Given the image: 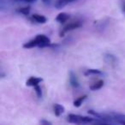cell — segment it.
I'll use <instances>...</instances> for the list:
<instances>
[{"label": "cell", "instance_id": "6da1fadb", "mask_svg": "<svg viewBox=\"0 0 125 125\" xmlns=\"http://www.w3.org/2000/svg\"><path fill=\"white\" fill-rule=\"evenodd\" d=\"M52 45L51 40L45 34H38L34 39L29 40L28 42L25 43L23 45V48L25 49H31L34 47H40V48H44Z\"/></svg>", "mask_w": 125, "mask_h": 125}, {"label": "cell", "instance_id": "7a4b0ae2", "mask_svg": "<svg viewBox=\"0 0 125 125\" xmlns=\"http://www.w3.org/2000/svg\"><path fill=\"white\" fill-rule=\"evenodd\" d=\"M97 118L89 117V116H80L75 114H70L68 116V120L70 123H95Z\"/></svg>", "mask_w": 125, "mask_h": 125}, {"label": "cell", "instance_id": "3957f363", "mask_svg": "<svg viewBox=\"0 0 125 125\" xmlns=\"http://www.w3.org/2000/svg\"><path fill=\"white\" fill-rule=\"evenodd\" d=\"M82 27V22L81 21H72V22L69 23L67 24L64 28H62V31L60 33V36H63L65 33H67L68 32H70L72 30H75V29H77V28H81Z\"/></svg>", "mask_w": 125, "mask_h": 125}, {"label": "cell", "instance_id": "277c9868", "mask_svg": "<svg viewBox=\"0 0 125 125\" xmlns=\"http://www.w3.org/2000/svg\"><path fill=\"white\" fill-rule=\"evenodd\" d=\"M104 60L107 64L112 67L116 66L117 64V57L111 53H105L104 55Z\"/></svg>", "mask_w": 125, "mask_h": 125}, {"label": "cell", "instance_id": "5b68a950", "mask_svg": "<svg viewBox=\"0 0 125 125\" xmlns=\"http://www.w3.org/2000/svg\"><path fill=\"white\" fill-rule=\"evenodd\" d=\"M69 80H70V85L72 86L75 88H77V87H80V83H79L78 78H77L76 75L74 73L73 71L70 72V75H69Z\"/></svg>", "mask_w": 125, "mask_h": 125}, {"label": "cell", "instance_id": "8992f818", "mask_svg": "<svg viewBox=\"0 0 125 125\" xmlns=\"http://www.w3.org/2000/svg\"><path fill=\"white\" fill-rule=\"evenodd\" d=\"M76 0H56L55 1V8L57 10H61L62 8H64L66 5H68L69 4L75 2Z\"/></svg>", "mask_w": 125, "mask_h": 125}, {"label": "cell", "instance_id": "52a82bcc", "mask_svg": "<svg viewBox=\"0 0 125 125\" xmlns=\"http://www.w3.org/2000/svg\"><path fill=\"white\" fill-rule=\"evenodd\" d=\"M43 81L42 78H40V77H35V76H31L28 81L26 82V85L28 87H35V86L39 85L40 82Z\"/></svg>", "mask_w": 125, "mask_h": 125}, {"label": "cell", "instance_id": "ba28073f", "mask_svg": "<svg viewBox=\"0 0 125 125\" xmlns=\"http://www.w3.org/2000/svg\"><path fill=\"white\" fill-rule=\"evenodd\" d=\"M31 19L33 20V21H35V22H37V23H40V24H44V23H45L47 21L46 17L40 14H33V16H32Z\"/></svg>", "mask_w": 125, "mask_h": 125}, {"label": "cell", "instance_id": "9c48e42d", "mask_svg": "<svg viewBox=\"0 0 125 125\" xmlns=\"http://www.w3.org/2000/svg\"><path fill=\"white\" fill-rule=\"evenodd\" d=\"M53 111H54V114L55 116H60L62 113L65 111L64 107L60 104H53Z\"/></svg>", "mask_w": 125, "mask_h": 125}, {"label": "cell", "instance_id": "30bf717a", "mask_svg": "<svg viewBox=\"0 0 125 125\" xmlns=\"http://www.w3.org/2000/svg\"><path fill=\"white\" fill-rule=\"evenodd\" d=\"M70 19V15L67 14L65 12H62L60 14H58L56 17V21L59 23H64L66 22L68 20Z\"/></svg>", "mask_w": 125, "mask_h": 125}, {"label": "cell", "instance_id": "8fae6325", "mask_svg": "<svg viewBox=\"0 0 125 125\" xmlns=\"http://www.w3.org/2000/svg\"><path fill=\"white\" fill-rule=\"evenodd\" d=\"M103 86H104V81L99 80V81H98V82H96L95 83L92 84V85L90 86V90L97 91V90H99V89H100Z\"/></svg>", "mask_w": 125, "mask_h": 125}, {"label": "cell", "instance_id": "7c38bea8", "mask_svg": "<svg viewBox=\"0 0 125 125\" xmlns=\"http://www.w3.org/2000/svg\"><path fill=\"white\" fill-rule=\"evenodd\" d=\"M87 98V95H82V96H80L79 98H77L75 101H74V106L75 107H80L81 105L82 104V103L84 102L86 99Z\"/></svg>", "mask_w": 125, "mask_h": 125}, {"label": "cell", "instance_id": "4fadbf2b", "mask_svg": "<svg viewBox=\"0 0 125 125\" xmlns=\"http://www.w3.org/2000/svg\"><path fill=\"white\" fill-rule=\"evenodd\" d=\"M101 74H102V72H101L99 70H96V69H90V70H86V72H85V74H84V75H85L86 76H87V75H101Z\"/></svg>", "mask_w": 125, "mask_h": 125}, {"label": "cell", "instance_id": "5bb4252c", "mask_svg": "<svg viewBox=\"0 0 125 125\" xmlns=\"http://www.w3.org/2000/svg\"><path fill=\"white\" fill-rule=\"evenodd\" d=\"M16 11L21 14L24 15V16H28L30 13V7L29 6H27V7H22V8H19V9L16 10Z\"/></svg>", "mask_w": 125, "mask_h": 125}, {"label": "cell", "instance_id": "9a60e30c", "mask_svg": "<svg viewBox=\"0 0 125 125\" xmlns=\"http://www.w3.org/2000/svg\"><path fill=\"white\" fill-rule=\"evenodd\" d=\"M35 91V94H36L37 97L38 98H41L42 97V90H41V87H40V85H37L35 87H33Z\"/></svg>", "mask_w": 125, "mask_h": 125}, {"label": "cell", "instance_id": "2e32d148", "mask_svg": "<svg viewBox=\"0 0 125 125\" xmlns=\"http://www.w3.org/2000/svg\"><path fill=\"white\" fill-rule=\"evenodd\" d=\"M16 2H23V3H33L35 2L36 0H15Z\"/></svg>", "mask_w": 125, "mask_h": 125}, {"label": "cell", "instance_id": "e0dca14e", "mask_svg": "<svg viewBox=\"0 0 125 125\" xmlns=\"http://www.w3.org/2000/svg\"><path fill=\"white\" fill-rule=\"evenodd\" d=\"M41 124H46V125H48V124H52V123L51 122H49V121H46V120H41V121L40 122Z\"/></svg>", "mask_w": 125, "mask_h": 125}, {"label": "cell", "instance_id": "ac0fdd59", "mask_svg": "<svg viewBox=\"0 0 125 125\" xmlns=\"http://www.w3.org/2000/svg\"><path fill=\"white\" fill-rule=\"evenodd\" d=\"M41 1L45 4H50V3H51V1H52V0H41Z\"/></svg>", "mask_w": 125, "mask_h": 125}, {"label": "cell", "instance_id": "d6986e66", "mask_svg": "<svg viewBox=\"0 0 125 125\" xmlns=\"http://www.w3.org/2000/svg\"><path fill=\"white\" fill-rule=\"evenodd\" d=\"M123 11H124V13H125V5H124V7H123Z\"/></svg>", "mask_w": 125, "mask_h": 125}]
</instances>
